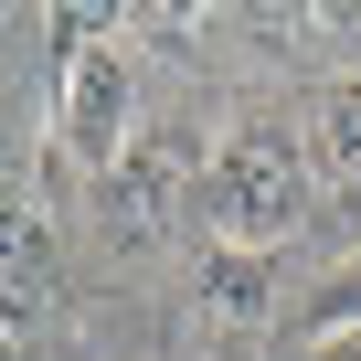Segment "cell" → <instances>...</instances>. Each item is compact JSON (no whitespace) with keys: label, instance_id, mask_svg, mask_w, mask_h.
Returning <instances> with one entry per match:
<instances>
[{"label":"cell","instance_id":"1","mask_svg":"<svg viewBox=\"0 0 361 361\" xmlns=\"http://www.w3.org/2000/svg\"><path fill=\"white\" fill-rule=\"evenodd\" d=\"M308 180H319V149L308 128H287L276 106H245L224 128V149L202 159V245H245V255H276L298 224H308Z\"/></svg>","mask_w":361,"mask_h":361},{"label":"cell","instance_id":"2","mask_svg":"<svg viewBox=\"0 0 361 361\" xmlns=\"http://www.w3.org/2000/svg\"><path fill=\"white\" fill-rule=\"evenodd\" d=\"M43 32H54V149L106 180V170L149 138V128H138V75H128V54L106 43L96 11H54Z\"/></svg>","mask_w":361,"mask_h":361},{"label":"cell","instance_id":"3","mask_svg":"<svg viewBox=\"0 0 361 361\" xmlns=\"http://www.w3.org/2000/svg\"><path fill=\"white\" fill-rule=\"evenodd\" d=\"M202 202V170H192V138H170V128H149L106 180H96V224H106V245L117 255H149V245H170V224Z\"/></svg>","mask_w":361,"mask_h":361},{"label":"cell","instance_id":"4","mask_svg":"<svg viewBox=\"0 0 361 361\" xmlns=\"http://www.w3.org/2000/svg\"><path fill=\"white\" fill-rule=\"evenodd\" d=\"M0 287H11V329H32V319L54 308V287H64V245H54V224H43V202H32V192H11V245H0Z\"/></svg>","mask_w":361,"mask_h":361},{"label":"cell","instance_id":"5","mask_svg":"<svg viewBox=\"0 0 361 361\" xmlns=\"http://www.w3.org/2000/svg\"><path fill=\"white\" fill-rule=\"evenodd\" d=\"M192 287H202V308H213V319H266V308H276V255H245V245H202Z\"/></svg>","mask_w":361,"mask_h":361},{"label":"cell","instance_id":"6","mask_svg":"<svg viewBox=\"0 0 361 361\" xmlns=\"http://www.w3.org/2000/svg\"><path fill=\"white\" fill-rule=\"evenodd\" d=\"M308 149H319L329 180H361V75H340V85L308 96Z\"/></svg>","mask_w":361,"mask_h":361},{"label":"cell","instance_id":"7","mask_svg":"<svg viewBox=\"0 0 361 361\" xmlns=\"http://www.w3.org/2000/svg\"><path fill=\"white\" fill-rule=\"evenodd\" d=\"M340 329H361V255H350V266L308 298V340H340Z\"/></svg>","mask_w":361,"mask_h":361},{"label":"cell","instance_id":"8","mask_svg":"<svg viewBox=\"0 0 361 361\" xmlns=\"http://www.w3.org/2000/svg\"><path fill=\"white\" fill-rule=\"evenodd\" d=\"M308 361H361V329H340V340H308Z\"/></svg>","mask_w":361,"mask_h":361}]
</instances>
